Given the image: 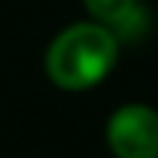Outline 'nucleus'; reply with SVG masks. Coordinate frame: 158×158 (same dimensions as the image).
Segmentation results:
<instances>
[{
  "label": "nucleus",
  "instance_id": "nucleus-1",
  "mask_svg": "<svg viewBox=\"0 0 158 158\" xmlns=\"http://www.w3.org/2000/svg\"><path fill=\"white\" fill-rule=\"evenodd\" d=\"M120 47L114 29L97 21H73L50 38L44 50V73L64 94H85L117 68Z\"/></svg>",
  "mask_w": 158,
  "mask_h": 158
},
{
  "label": "nucleus",
  "instance_id": "nucleus-2",
  "mask_svg": "<svg viewBox=\"0 0 158 158\" xmlns=\"http://www.w3.org/2000/svg\"><path fill=\"white\" fill-rule=\"evenodd\" d=\"M106 147L114 158H158V108L123 102L106 120Z\"/></svg>",
  "mask_w": 158,
  "mask_h": 158
},
{
  "label": "nucleus",
  "instance_id": "nucleus-3",
  "mask_svg": "<svg viewBox=\"0 0 158 158\" xmlns=\"http://www.w3.org/2000/svg\"><path fill=\"white\" fill-rule=\"evenodd\" d=\"M79 3L91 21L114 29L120 41H138L147 29V12L141 0H79Z\"/></svg>",
  "mask_w": 158,
  "mask_h": 158
}]
</instances>
